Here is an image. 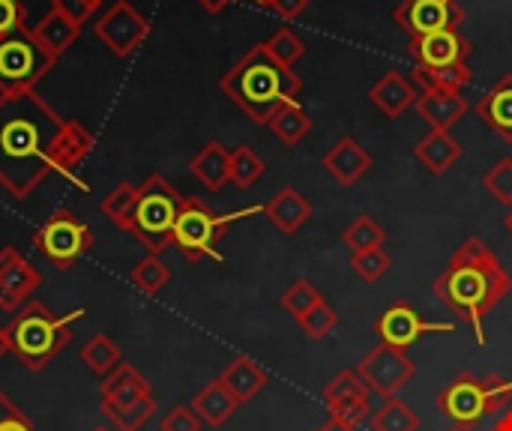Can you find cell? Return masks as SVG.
I'll return each mask as SVG.
<instances>
[{"label":"cell","instance_id":"6da1fadb","mask_svg":"<svg viewBox=\"0 0 512 431\" xmlns=\"http://www.w3.org/2000/svg\"><path fill=\"white\" fill-rule=\"evenodd\" d=\"M66 120L33 90L0 93V186L27 198L48 180Z\"/></svg>","mask_w":512,"mask_h":431},{"label":"cell","instance_id":"7a4b0ae2","mask_svg":"<svg viewBox=\"0 0 512 431\" xmlns=\"http://www.w3.org/2000/svg\"><path fill=\"white\" fill-rule=\"evenodd\" d=\"M432 291L459 321H465L474 330L477 342L486 345L483 321L510 294L512 279L501 258L480 237H468L453 252L450 264L435 279Z\"/></svg>","mask_w":512,"mask_h":431},{"label":"cell","instance_id":"3957f363","mask_svg":"<svg viewBox=\"0 0 512 431\" xmlns=\"http://www.w3.org/2000/svg\"><path fill=\"white\" fill-rule=\"evenodd\" d=\"M222 93L249 114L258 126H267L270 117L285 105L294 102L297 93L303 90V78L273 60L267 45H252L219 81Z\"/></svg>","mask_w":512,"mask_h":431},{"label":"cell","instance_id":"277c9868","mask_svg":"<svg viewBox=\"0 0 512 431\" xmlns=\"http://www.w3.org/2000/svg\"><path fill=\"white\" fill-rule=\"evenodd\" d=\"M81 309L57 318L45 303H27L15 312V318L6 324V342L9 351L27 366L30 372L45 369L72 339V324L81 321Z\"/></svg>","mask_w":512,"mask_h":431},{"label":"cell","instance_id":"5b68a950","mask_svg":"<svg viewBox=\"0 0 512 431\" xmlns=\"http://www.w3.org/2000/svg\"><path fill=\"white\" fill-rule=\"evenodd\" d=\"M180 210H183V195L162 174H150L138 186V201H135L129 234L141 246H147L150 255H159L171 246V234H174Z\"/></svg>","mask_w":512,"mask_h":431},{"label":"cell","instance_id":"8992f818","mask_svg":"<svg viewBox=\"0 0 512 431\" xmlns=\"http://www.w3.org/2000/svg\"><path fill=\"white\" fill-rule=\"evenodd\" d=\"M512 402V381L501 375L477 378V375H459L453 384H447L438 393V411L450 417L459 429H474L483 417L507 411Z\"/></svg>","mask_w":512,"mask_h":431},{"label":"cell","instance_id":"52a82bcc","mask_svg":"<svg viewBox=\"0 0 512 431\" xmlns=\"http://www.w3.org/2000/svg\"><path fill=\"white\" fill-rule=\"evenodd\" d=\"M258 210H264V207H252V210H240V213H231V216H219L201 198H183V210L177 216L171 243L192 264H198L204 258H216L219 261L222 258L219 255V240L225 237L231 222H237V219H243L249 213H258Z\"/></svg>","mask_w":512,"mask_h":431},{"label":"cell","instance_id":"ba28073f","mask_svg":"<svg viewBox=\"0 0 512 431\" xmlns=\"http://www.w3.org/2000/svg\"><path fill=\"white\" fill-rule=\"evenodd\" d=\"M57 54H51L30 27H15L0 36V93L33 90V84L51 72Z\"/></svg>","mask_w":512,"mask_h":431},{"label":"cell","instance_id":"9c48e42d","mask_svg":"<svg viewBox=\"0 0 512 431\" xmlns=\"http://www.w3.org/2000/svg\"><path fill=\"white\" fill-rule=\"evenodd\" d=\"M33 246L36 252L51 261L57 270L72 267L78 258H84L93 246V231L72 216L69 210H57L36 234H33Z\"/></svg>","mask_w":512,"mask_h":431},{"label":"cell","instance_id":"30bf717a","mask_svg":"<svg viewBox=\"0 0 512 431\" xmlns=\"http://www.w3.org/2000/svg\"><path fill=\"white\" fill-rule=\"evenodd\" d=\"M354 372L369 387V393H378L381 399H393L399 390H405V384H411V378L417 375V366L402 348L381 342L357 363Z\"/></svg>","mask_w":512,"mask_h":431},{"label":"cell","instance_id":"8fae6325","mask_svg":"<svg viewBox=\"0 0 512 431\" xmlns=\"http://www.w3.org/2000/svg\"><path fill=\"white\" fill-rule=\"evenodd\" d=\"M396 24L417 36L441 33V30H459L465 24V9L459 0H405L396 6Z\"/></svg>","mask_w":512,"mask_h":431},{"label":"cell","instance_id":"7c38bea8","mask_svg":"<svg viewBox=\"0 0 512 431\" xmlns=\"http://www.w3.org/2000/svg\"><path fill=\"white\" fill-rule=\"evenodd\" d=\"M96 36L117 54L129 57L147 36H150V21L126 0H117L99 21H96Z\"/></svg>","mask_w":512,"mask_h":431},{"label":"cell","instance_id":"4fadbf2b","mask_svg":"<svg viewBox=\"0 0 512 431\" xmlns=\"http://www.w3.org/2000/svg\"><path fill=\"white\" fill-rule=\"evenodd\" d=\"M375 333L381 336L384 345L408 351L414 342H420L426 333H453V324H429L420 318V312L408 300H396L378 321Z\"/></svg>","mask_w":512,"mask_h":431},{"label":"cell","instance_id":"5bb4252c","mask_svg":"<svg viewBox=\"0 0 512 431\" xmlns=\"http://www.w3.org/2000/svg\"><path fill=\"white\" fill-rule=\"evenodd\" d=\"M42 276L39 270L12 246L0 249V309L3 312H18L27 306L39 288Z\"/></svg>","mask_w":512,"mask_h":431},{"label":"cell","instance_id":"9a60e30c","mask_svg":"<svg viewBox=\"0 0 512 431\" xmlns=\"http://www.w3.org/2000/svg\"><path fill=\"white\" fill-rule=\"evenodd\" d=\"M474 45L462 36V30H441V33H429V36H417L411 39V60L417 69H444V66H456V63H468Z\"/></svg>","mask_w":512,"mask_h":431},{"label":"cell","instance_id":"2e32d148","mask_svg":"<svg viewBox=\"0 0 512 431\" xmlns=\"http://www.w3.org/2000/svg\"><path fill=\"white\" fill-rule=\"evenodd\" d=\"M324 405H327L330 417L360 426L369 417V387L360 381L357 372L345 369L324 387Z\"/></svg>","mask_w":512,"mask_h":431},{"label":"cell","instance_id":"e0dca14e","mask_svg":"<svg viewBox=\"0 0 512 431\" xmlns=\"http://www.w3.org/2000/svg\"><path fill=\"white\" fill-rule=\"evenodd\" d=\"M417 114L429 123V129L453 132V126L468 114V99L462 90H423L417 96Z\"/></svg>","mask_w":512,"mask_h":431},{"label":"cell","instance_id":"ac0fdd59","mask_svg":"<svg viewBox=\"0 0 512 431\" xmlns=\"http://www.w3.org/2000/svg\"><path fill=\"white\" fill-rule=\"evenodd\" d=\"M321 165L330 171V177L339 186H354L369 168H372V156L360 147L357 138H339L321 159Z\"/></svg>","mask_w":512,"mask_h":431},{"label":"cell","instance_id":"d6986e66","mask_svg":"<svg viewBox=\"0 0 512 431\" xmlns=\"http://www.w3.org/2000/svg\"><path fill=\"white\" fill-rule=\"evenodd\" d=\"M264 216L282 231V234H297L309 219H312V204L291 186L279 189L267 204H264Z\"/></svg>","mask_w":512,"mask_h":431},{"label":"cell","instance_id":"ffe728a7","mask_svg":"<svg viewBox=\"0 0 512 431\" xmlns=\"http://www.w3.org/2000/svg\"><path fill=\"white\" fill-rule=\"evenodd\" d=\"M417 87L402 75V72H384L372 90H369V99L387 114V117H402L414 102H417Z\"/></svg>","mask_w":512,"mask_h":431},{"label":"cell","instance_id":"44dd1931","mask_svg":"<svg viewBox=\"0 0 512 431\" xmlns=\"http://www.w3.org/2000/svg\"><path fill=\"white\" fill-rule=\"evenodd\" d=\"M414 156L417 162H423L432 174H447L459 156H462V144L453 138V132H441V129H429L426 138H420L414 144Z\"/></svg>","mask_w":512,"mask_h":431},{"label":"cell","instance_id":"7402d4cb","mask_svg":"<svg viewBox=\"0 0 512 431\" xmlns=\"http://www.w3.org/2000/svg\"><path fill=\"white\" fill-rule=\"evenodd\" d=\"M219 381L225 384V390L240 402V405H246V402H252L264 387H267V372L255 363V360H249V357H237V360H231L228 366H225V372L219 375Z\"/></svg>","mask_w":512,"mask_h":431},{"label":"cell","instance_id":"603a6c76","mask_svg":"<svg viewBox=\"0 0 512 431\" xmlns=\"http://www.w3.org/2000/svg\"><path fill=\"white\" fill-rule=\"evenodd\" d=\"M99 390H102V402H108V405H129V402L153 396L150 381L129 363H120L111 375H105Z\"/></svg>","mask_w":512,"mask_h":431},{"label":"cell","instance_id":"cb8c5ba5","mask_svg":"<svg viewBox=\"0 0 512 431\" xmlns=\"http://www.w3.org/2000/svg\"><path fill=\"white\" fill-rule=\"evenodd\" d=\"M189 168L210 192H219L225 183H231V150H225L219 141H210L192 156Z\"/></svg>","mask_w":512,"mask_h":431},{"label":"cell","instance_id":"d4e9b609","mask_svg":"<svg viewBox=\"0 0 512 431\" xmlns=\"http://www.w3.org/2000/svg\"><path fill=\"white\" fill-rule=\"evenodd\" d=\"M477 114L504 141H512V75H504L477 105Z\"/></svg>","mask_w":512,"mask_h":431},{"label":"cell","instance_id":"484cf974","mask_svg":"<svg viewBox=\"0 0 512 431\" xmlns=\"http://www.w3.org/2000/svg\"><path fill=\"white\" fill-rule=\"evenodd\" d=\"M237 408H240V402L225 390V384L219 378L213 384H207L204 390H198V396L192 399V411L198 414V420L204 426H213V429L225 426Z\"/></svg>","mask_w":512,"mask_h":431},{"label":"cell","instance_id":"4316f807","mask_svg":"<svg viewBox=\"0 0 512 431\" xmlns=\"http://www.w3.org/2000/svg\"><path fill=\"white\" fill-rule=\"evenodd\" d=\"M93 147H96V138H93L78 120H66V129H63V135H60L57 156H54L57 174L72 177V171L93 153Z\"/></svg>","mask_w":512,"mask_h":431},{"label":"cell","instance_id":"83f0119b","mask_svg":"<svg viewBox=\"0 0 512 431\" xmlns=\"http://www.w3.org/2000/svg\"><path fill=\"white\" fill-rule=\"evenodd\" d=\"M33 33H36V39L51 51V54H63L75 39H78V33H81V24L75 21V18H69L66 12H60V9H48V15L33 27Z\"/></svg>","mask_w":512,"mask_h":431},{"label":"cell","instance_id":"f1b7e54d","mask_svg":"<svg viewBox=\"0 0 512 431\" xmlns=\"http://www.w3.org/2000/svg\"><path fill=\"white\" fill-rule=\"evenodd\" d=\"M267 126L273 129V135H276L282 144L294 147V144H300V141L312 132V117H309V111L294 99V102H285V105L270 117Z\"/></svg>","mask_w":512,"mask_h":431},{"label":"cell","instance_id":"f546056e","mask_svg":"<svg viewBox=\"0 0 512 431\" xmlns=\"http://www.w3.org/2000/svg\"><path fill=\"white\" fill-rule=\"evenodd\" d=\"M153 414H156V399L153 396L129 402V405H108V402H102V417L117 431H138L144 423L153 420Z\"/></svg>","mask_w":512,"mask_h":431},{"label":"cell","instance_id":"4dcf8cb0","mask_svg":"<svg viewBox=\"0 0 512 431\" xmlns=\"http://www.w3.org/2000/svg\"><path fill=\"white\" fill-rule=\"evenodd\" d=\"M369 426H372V431H417L420 429V417L408 402L393 396V399H384V405L372 414Z\"/></svg>","mask_w":512,"mask_h":431},{"label":"cell","instance_id":"1f68e13d","mask_svg":"<svg viewBox=\"0 0 512 431\" xmlns=\"http://www.w3.org/2000/svg\"><path fill=\"white\" fill-rule=\"evenodd\" d=\"M135 201H138V186L132 183H117L105 201H102V213L108 216V222L120 231L129 234V225H132V213H135Z\"/></svg>","mask_w":512,"mask_h":431},{"label":"cell","instance_id":"d6a6232c","mask_svg":"<svg viewBox=\"0 0 512 431\" xmlns=\"http://www.w3.org/2000/svg\"><path fill=\"white\" fill-rule=\"evenodd\" d=\"M81 360H84V366L93 372V375H111L120 363H123V354H120V348L108 339V336H93L84 348H81Z\"/></svg>","mask_w":512,"mask_h":431},{"label":"cell","instance_id":"836d02e7","mask_svg":"<svg viewBox=\"0 0 512 431\" xmlns=\"http://www.w3.org/2000/svg\"><path fill=\"white\" fill-rule=\"evenodd\" d=\"M474 78L468 63H456V66H444V69H417L414 66V81L423 90H462L468 81Z\"/></svg>","mask_w":512,"mask_h":431},{"label":"cell","instance_id":"e575fe53","mask_svg":"<svg viewBox=\"0 0 512 431\" xmlns=\"http://www.w3.org/2000/svg\"><path fill=\"white\" fill-rule=\"evenodd\" d=\"M387 240V231L372 219V216H357L345 231H342V243L357 255V252H369V249H381Z\"/></svg>","mask_w":512,"mask_h":431},{"label":"cell","instance_id":"d590c367","mask_svg":"<svg viewBox=\"0 0 512 431\" xmlns=\"http://www.w3.org/2000/svg\"><path fill=\"white\" fill-rule=\"evenodd\" d=\"M129 279H132V285L141 294H159L171 282V270H168V264L159 255H147V258H141L132 267V276Z\"/></svg>","mask_w":512,"mask_h":431},{"label":"cell","instance_id":"8d00e7d4","mask_svg":"<svg viewBox=\"0 0 512 431\" xmlns=\"http://www.w3.org/2000/svg\"><path fill=\"white\" fill-rule=\"evenodd\" d=\"M264 171H267V165H264V159L252 147L243 144V147L231 150V183L234 186L249 189V186H255L264 177Z\"/></svg>","mask_w":512,"mask_h":431},{"label":"cell","instance_id":"74e56055","mask_svg":"<svg viewBox=\"0 0 512 431\" xmlns=\"http://www.w3.org/2000/svg\"><path fill=\"white\" fill-rule=\"evenodd\" d=\"M321 303H327L324 300V294L309 282V279H297L285 294H282V306H285V312L294 318V321H303L312 309H318Z\"/></svg>","mask_w":512,"mask_h":431},{"label":"cell","instance_id":"f35d334b","mask_svg":"<svg viewBox=\"0 0 512 431\" xmlns=\"http://www.w3.org/2000/svg\"><path fill=\"white\" fill-rule=\"evenodd\" d=\"M264 45H267V51L273 54V60H279V63L288 66V69H294V63L306 54V42H303L291 27H279Z\"/></svg>","mask_w":512,"mask_h":431},{"label":"cell","instance_id":"ab89813d","mask_svg":"<svg viewBox=\"0 0 512 431\" xmlns=\"http://www.w3.org/2000/svg\"><path fill=\"white\" fill-rule=\"evenodd\" d=\"M390 255H387V249L381 246V249H369V252H357V255H351V270L363 279V282H378L387 270H390Z\"/></svg>","mask_w":512,"mask_h":431},{"label":"cell","instance_id":"60d3db41","mask_svg":"<svg viewBox=\"0 0 512 431\" xmlns=\"http://www.w3.org/2000/svg\"><path fill=\"white\" fill-rule=\"evenodd\" d=\"M483 186H486V192L495 198V201H501L504 207H510L512 210V159H501L498 165H492L486 174H483Z\"/></svg>","mask_w":512,"mask_h":431},{"label":"cell","instance_id":"b9f144b4","mask_svg":"<svg viewBox=\"0 0 512 431\" xmlns=\"http://www.w3.org/2000/svg\"><path fill=\"white\" fill-rule=\"evenodd\" d=\"M300 327H303V333L309 336V339H315V342H321V339H327L333 330H336V324H339V315L327 306V303H321L318 309H312L303 321H297Z\"/></svg>","mask_w":512,"mask_h":431},{"label":"cell","instance_id":"7bdbcfd3","mask_svg":"<svg viewBox=\"0 0 512 431\" xmlns=\"http://www.w3.org/2000/svg\"><path fill=\"white\" fill-rule=\"evenodd\" d=\"M201 420H198V414L192 411V405L186 408V405H177V408H171L165 417H162V423H159V431H201Z\"/></svg>","mask_w":512,"mask_h":431},{"label":"cell","instance_id":"ee69618b","mask_svg":"<svg viewBox=\"0 0 512 431\" xmlns=\"http://www.w3.org/2000/svg\"><path fill=\"white\" fill-rule=\"evenodd\" d=\"M102 0H51V6L54 9H60V12H66L69 18H75L78 24H84L90 15H93V9L99 6Z\"/></svg>","mask_w":512,"mask_h":431},{"label":"cell","instance_id":"f6af8a7d","mask_svg":"<svg viewBox=\"0 0 512 431\" xmlns=\"http://www.w3.org/2000/svg\"><path fill=\"white\" fill-rule=\"evenodd\" d=\"M24 24V6L18 0H0V36Z\"/></svg>","mask_w":512,"mask_h":431},{"label":"cell","instance_id":"bcb514c9","mask_svg":"<svg viewBox=\"0 0 512 431\" xmlns=\"http://www.w3.org/2000/svg\"><path fill=\"white\" fill-rule=\"evenodd\" d=\"M270 9L291 21V18H297V15H303L309 9V0H273Z\"/></svg>","mask_w":512,"mask_h":431},{"label":"cell","instance_id":"7dc6e473","mask_svg":"<svg viewBox=\"0 0 512 431\" xmlns=\"http://www.w3.org/2000/svg\"><path fill=\"white\" fill-rule=\"evenodd\" d=\"M0 431H33V426H30V420L24 414H15V417L0 420Z\"/></svg>","mask_w":512,"mask_h":431},{"label":"cell","instance_id":"c3c4849f","mask_svg":"<svg viewBox=\"0 0 512 431\" xmlns=\"http://www.w3.org/2000/svg\"><path fill=\"white\" fill-rule=\"evenodd\" d=\"M318 431H357V423H348V420H339V417H330Z\"/></svg>","mask_w":512,"mask_h":431},{"label":"cell","instance_id":"681fc988","mask_svg":"<svg viewBox=\"0 0 512 431\" xmlns=\"http://www.w3.org/2000/svg\"><path fill=\"white\" fill-rule=\"evenodd\" d=\"M0 411H6V414H21V408H18V405H15L3 390H0ZM0 420H3V417H0Z\"/></svg>","mask_w":512,"mask_h":431},{"label":"cell","instance_id":"f907efd6","mask_svg":"<svg viewBox=\"0 0 512 431\" xmlns=\"http://www.w3.org/2000/svg\"><path fill=\"white\" fill-rule=\"evenodd\" d=\"M489 431H512V408H507V411H504V417H501V420H498V423H495Z\"/></svg>","mask_w":512,"mask_h":431},{"label":"cell","instance_id":"816d5d0a","mask_svg":"<svg viewBox=\"0 0 512 431\" xmlns=\"http://www.w3.org/2000/svg\"><path fill=\"white\" fill-rule=\"evenodd\" d=\"M198 3H201V6H204L207 12H222V9H225V6H228L231 0H198Z\"/></svg>","mask_w":512,"mask_h":431},{"label":"cell","instance_id":"f5cc1de1","mask_svg":"<svg viewBox=\"0 0 512 431\" xmlns=\"http://www.w3.org/2000/svg\"><path fill=\"white\" fill-rule=\"evenodd\" d=\"M9 351V342H6V327H0V357Z\"/></svg>","mask_w":512,"mask_h":431},{"label":"cell","instance_id":"db71d44e","mask_svg":"<svg viewBox=\"0 0 512 431\" xmlns=\"http://www.w3.org/2000/svg\"><path fill=\"white\" fill-rule=\"evenodd\" d=\"M504 225H507V231H510V234H512V210H510V213H507V219H504Z\"/></svg>","mask_w":512,"mask_h":431},{"label":"cell","instance_id":"11a10c76","mask_svg":"<svg viewBox=\"0 0 512 431\" xmlns=\"http://www.w3.org/2000/svg\"><path fill=\"white\" fill-rule=\"evenodd\" d=\"M90 431H111V429H108V426H93Z\"/></svg>","mask_w":512,"mask_h":431},{"label":"cell","instance_id":"9f6ffc18","mask_svg":"<svg viewBox=\"0 0 512 431\" xmlns=\"http://www.w3.org/2000/svg\"><path fill=\"white\" fill-rule=\"evenodd\" d=\"M255 3H261V6H270L273 0H255Z\"/></svg>","mask_w":512,"mask_h":431},{"label":"cell","instance_id":"6f0895ef","mask_svg":"<svg viewBox=\"0 0 512 431\" xmlns=\"http://www.w3.org/2000/svg\"><path fill=\"white\" fill-rule=\"evenodd\" d=\"M459 431H462V429H459Z\"/></svg>","mask_w":512,"mask_h":431}]
</instances>
